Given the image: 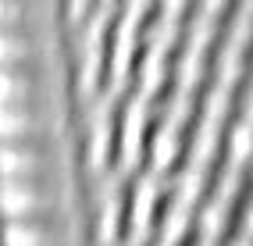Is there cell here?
I'll list each match as a JSON object with an SVG mask.
<instances>
[{
  "instance_id": "8992f818",
  "label": "cell",
  "mask_w": 253,
  "mask_h": 246,
  "mask_svg": "<svg viewBox=\"0 0 253 246\" xmlns=\"http://www.w3.org/2000/svg\"><path fill=\"white\" fill-rule=\"evenodd\" d=\"M0 246H75L68 214L11 218L0 228Z\"/></svg>"
},
{
  "instance_id": "ba28073f",
  "label": "cell",
  "mask_w": 253,
  "mask_h": 246,
  "mask_svg": "<svg viewBox=\"0 0 253 246\" xmlns=\"http://www.w3.org/2000/svg\"><path fill=\"white\" fill-rule=\"evenodd\" d=\"M50 50V32L32 25H0V64H43Z\"/></svg>"
},
{
  "instance_id": "9a60e30c",
  "label": "cell",
  "mask_w": 253,
  "mask_h": 246,
  "mask_svg": "<svg viewBox=\"0 0 253 246\" xmlns=\"http://www.w3.org/2000/svg\"><path fill=\"white\" fill-rule=\"evenodd\" d=\"M228 204H232V200L211 196V200L204 204V210H200V232H204L207 243H214V236L225 228V221H228Z\"/></svg>"
},
{
  "instance_id": "e0dca14e",
  "label": "cell",
  "mask_w": 253,
  "mask_h": 246,
  "mask_svg": "<svg viewBox=\"0 0 253 246\" xmlns=\"http://www.w3.org/2000/svg\"><path fill=\"white\" fill-rule=\"evenodd\" d=\"M232 246H246V232H243V236H235V243H232Z\"/></svg>"
},
{
  "instance_id": "5b68a950",
  "label": "cell",
  "mask_w": 253,
  "mask_h": 246,
  "mask_svg": "<svg viewBox=\"0 0 253 246\" xmlns=\"http://www.w3.org/2000/svg\"><path fill=\"white\" fill-rule=\"evenodd\" d=\"M57 79L50 61L43 64H0V104L54 100Z\"/></svg>"
},
{
  "instance_id": "30bf717a",
  "label": "cell",
  "mask_w": 253,
  "mask_h": 246,
  "mask_svg": "<svg viewBox=\"0 0 253 246\" xmlns=\"http://www.w3.org/2000/svg\"><path fill=\"white\" fill-rule=\"evenodd\" d=\"M146 114H150V96L132 89L125 107H122V164H136V157H139Z\"/></svg>"
},
{
  "instance_id": "9c48e42d",
  "label": "cell",
  "mask_w": 253,
  "mask_h": 246,
  "mask_svg": "<svg viewBox=\"0 0 253 246\" xmlns=\"http://www.w3.org/2000/svg\"><path fill=\"white\" fill-rule=\"evenodd\" d=\"M111 22H114V7H96L93 22L86 29V46H82V86L100 89V82L107 75V46H111Z\"/></svg>"
},
{
  "instance_id": "ac0fdd59",
  "label": "cell",
  "mask_w": 253,
  "mask_h": 246,
  "mask_svg": "<svg viewBox=\"0 0 253 246\" xmlns=\"http://www.w3.org/2000/svg\"><path fill=\"white\" fill-rule=\"evenodd\" d=\"M150 246H164V243H150Z\"/></svg>"
},
{
  "instance_id": "7c38bea8",
  "label": "cell",
  "mask_w": 253,
  "mask_h": 246,
  "mask_svg": "<svg viewBox=\"0 0 253 246\" xmlns=\"http://www.w3.org/2000/svg\"><path fill=\"white\" fill-rule=\"evenodd\" d=\"M111 143H114V104L100 100L89 118V164L93 168H104L111 161Z\"/></svg>"
},
{
  "instance_id": "52a82bcc",
  "label": "cell",
  "mask_w": 253,
  "mask_h": 246,
  "mask_svg": "<svg viewBox=\"0 0 253 246\" xmlns=\"http://www.w3.org/2000/svg\"><path fill=\"white\" fill-rule=\"evenodd\" d=\"M146 4L132 0L122 11H114V43L107 46V79L111 82H125L132 72V57H136V36L143 25Z\"/></svg>"
},
{
  "instance_id": "8fae6325",
  "label": "cell",
  "mask_w": 253,
  "mask_h": 246,
  "mask_svg": "<svg viewBox=\"0 0 253 246\" xmlns=\"http://www.w3.org/2000/svg\"><path fill=\"white\" fill-rule=\"evenodd\" d=\"M154 204H157V171H143V175H136L132 193H128V232H132V239H139L146 232Z\"/></svg>"
},
{
  "instance_id": "3957f363",
  "label": "cell",
  "mask_w": 253,
  "mask_h": 246,
  "mask_svg": "<svg viewBox=\"0 0 253 246\" xmlns=\"http://www.w3.org/2000/svg\"><path fill=\"white\" fill-rule=\"evenodd\" d=\"M64 118L57 100H25V104H0V139H40L54 136Z\"/></svg>"
},
{
  "instance_id": "2e32d148",
  "label": "cell",
  "mask_w": 253,
  "mask_h": 246,
  "mask_svg": "<svg viewBox=\"0 0 253 246\" xmlns=\"http://www.w3.org/2000/svg\"><path fill=\"white\" fill-rule=\"evenodd\" d=\"M246 150H250V114H246V107H243L239 118H235V125H232V132H228V157H232V168H239V164H243Z\"/></svg>"
},
{
  "instance_id": "277c9868",
  "label": "cell",
  "mask_w": 253,
  "mask_h": 246,
  "mask_svg": "<svg viewBox=\"0 0 253 246\" xmlns=\"http://www.w3.org/2000/svg\"><path fill=\"white\" fill-rule=\"evenodd\" d=\"M182 14H185L182 4H164L161 18L146 32V50H143V68H139V82H143L139 93H146V96H154L161 89V79H164V68H168V50H171V43H175Z\"/></svg>"
},
{
  "instance_id": "6da1fadb",
  "label": "cell",
  "mask_w": 253,
  "mask_h": 246,
  "mask_svg": "<svg viewBox=\"0 0 253 246\" xmlns=\"http://www.w3.org/2000/svg\"><path fill=\"white\" fill-rule=\"evenodd\" d=\"M68 168V146L54 136L0 139V178H61Z\"/></svg>"
},
{
  "instance_id": "7a4b0ae2",
  "label": "cell",
  "mask_w": 253,
  "mask_h": 246,
  "mask_svg": "<svg viewBox=\"0 0 253 246\" xmlns=\"http://www.w3.org/2000/svg\"><path fill=\"white\" fill-rule=\"evenodd\" d=\"M68 182L61 178H0V214L11 218H43L64 214Z\"/></svg>"
},
{
  "instance_id": "4fadbf2b",
  "label": "cell",
  "mask_w": 253,
  "mask_h": 246,
  "mask_svg": "<svg viewBox=\"0 0 253 246\" xmlns=\"http://www.w3.org/2000/svg\"><path fill=\"white\" fill-rule=\"evenodd\" d=\"M178 128H182V122L175 118V114L164 111V118L157 125V132H154V171L168 168V164L175 161V154H178Z\"/></svg>"
},
{
  "instance_id": "5bb4252c",
  "label": "cell",
  "mask_w": 253,
  "mask_h": 246,
  "mask_svg": "<svg viewBox=\"0 0 253 246\" xmlns=\"http://www.w3.org/2000/svg\"><path fill=\"white\" fill-rule=\"evenodd\" d=\"M122 204H125V193L122 189H107L104 200H100V218H96V228L104 239H114L118 236V218H122Z\"/></svg>"
}]
</instances>
